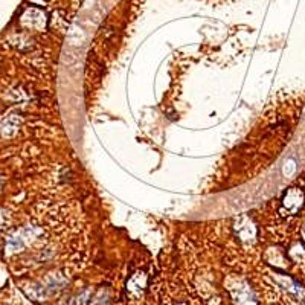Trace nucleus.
<instances>
[{
	"mask_svg": "<svg viewBox=\"0 0 305 305\" xmlns=\"http://www.w3.org/2000/svg\"><path fill=\"white\" fill-rule=\"evenodd\" d=\"M305 205V192L301 188H289L281 198L279 212L282 215H296Z\"/></svg>",
	"mask_w": 305,
	"mask_h": 305,
	"instance_id": "1",
	"label": "nucleus"
},
{
	"mask_svg": "<svg viewBox=\"0 0 305 305\" xmlns=\"http://www.w3.org/2000/svg\"><path fill=\"white\" fill-rule=\"evenodd\" d=\"M234 231H235V235L241 241H246V243L253 241L258 235V229L255 226L253 220L246 214L238 217V220L235 221V225H234Z\"/></svg>",
	"mask_w": 305,
	"mask_h": 305,
	"instance_id": "2",
	"label": "nucleus"
},
{
	"mask_svg": "<svg viewBox=\"0 0 305 305\" xmlns=\"http://www.w3.org/2000/svg\"><path fill=\"white\" fill-rule=\"evenodd\" d=\"M302 238H304V241H305V223H304V226H302Z\"/></svg>",
	"mask_w": 305,
	"mask_h": 305,
	"instance_id": "3",
	"label": "nucleus"
}]
</instances>
